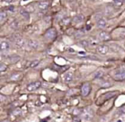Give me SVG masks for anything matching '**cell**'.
<instances>
[{"mask_svg": "<svg viewBox=\"0 0 125 122\" xmlns=\"http://www.w3.org/2000/svg\"><path fill=\"white\" fill-rule=\"evenodd\" d=\"M7 67L6 64H4L3 63H1V64H0V71L1 72H4V71H5L7 70Z\"/></svg>", "mask_w": 125, "mask_h": 122, "instance_id": "26", "label": "cell"}, {"mask_svg": "<svg viewBox=\"0 0 125 122\" xmlns=\"http://www.w3.org/2000/svg\"><path fill=\"white\" fill-rule=\"evenodd\" d=\"M97 52L101 55H106L109 52V47L106 45H100L97 47Z\"/></svg>", "mask_w": 125, "mask_h": 122, "instance_id": "3", "label": "cell"}, {"mask_svg": "<svg viewBox=\"0 0 125 122\" xmlns=\"http://www.w3.org/2000/svg\"><path fill=\"white\" fill-rule=\"evenodd\" d=\"M28 46L30 48H32V49H37L39 46V43L36 40H30L29 42H28Z\"/></svg>", "mask_w": 125, "mask_h": 122, "instance_id": "13", "label": "cell"}, {"mask_svg": "<svg viewBox=\"0 0 125 122\" xmlns=\"http://www.w3.org/2000/svg\"><path fill=\"white\" fill-rule=\"evenodd\" d=\"M73 79V73L72 72H67L63 75V81L66 83H70Z\"/></svg>", "mask_w": 125, "mask_h": 122, "instance_id": "9", "label": "cell"}, {"mask_svg": "<svg viewBox=\"0 0 125 122\" xmlns=\"http://www.w3.org/2000/svg\"><path fill=\"white\" fill-rule=\"evenodd\" d=\"M9 10H10V11H14V7L13 6H10Z\"/></svg>", "mask_w": 125, "mask_h": 122, "instance_id": "28", "label": "cell"}, {"mask_svg": "<svg viewBox=\"0 0 125 122\" xmlns=\"http://www.w3.org/2000/svg\"><path fill=\"white\" fill-rule=\"evenodd\" d=\"M125 0H114V2L117 5V6H120L123 4V1Z\"/></svg>", "mask_w": 125, "mask_h": 122, "instance_id": "27", "label": "cell"}, {"mask_svg": "<svg viewBox=\"0 0 125 122\" xmlns=\"http://www.w3.org/2000/svg\"><path fill=\"white\" fill-rule=\"evenodd\" d=\"M19 24H18V21H17L16 20H14L13 21H12L10 23V27L13 29H16L18 27Z\"/></svg>", "mask_w": 125, "mask_h": 122, "instance_id": "21", "label": "cell"}, {"mask_svg": "<svg viewBox=\"0 0 125 122\" xmlns=\"http://www.w3.org/2000/svg\"><path fill=\"white\" fill-rule=\"evenodd\" d=\"M107 25V20L104 18H100L97 21V26L100 29H103Z\"/></svg>", "mask_w": 125, "mask_h": 122, "instance_id": "11", "label": "cell"}, {"mask_svg": "<svg viewBox=\"0 0 125 122\" xmlns=\"http://www.w3.org/2000/svg\"><path fill=\"white\" fill-rule=\"evenodd\" d=\"M84 20V16L83 15H76L74 18H73V22H75V23H81V22H82L83 20Z\"/></svg>", "mask_w": 125, "mask_h": 122, "instance_id": "16", "label": "cell"}, {"mask_svg": "<svg viewBox=\"0 0 125 122\" xmlns=\"http://www.w3.org/2000/svg\"><path fill=\"white\" fill-rule=\"evenodd\" d=\"M39 64H40V61H39V60H34V61H32L30 63L29 67H30L31 68H34V67H37Z\"/></svg>", "mask_w": 125, "mask_h": 122, "instance_id": "24", "label": "cell"}, {"mask_svg": "<svg viewBox=\"0 0 125 122\" xmlns=\"http://www.w3.org/2000/svg\"><path fill=\"white\" fill-rule=\"evenodd\" d=\"M114 79L116 81H125V70H118L114 75Z\"/></svg>", "mask_w": 125, "mask_h": 122, "instance_id": "6", "label": "cell"}, {"mask_svg": "<svg viewBox=\"0 0 125 122\" xmlns=\"http://www.w3.org/2000/svg\"><path fill=\"white\" fill-rule=\"evenodd\" d=\"M103 75H104L103 71H102V70H97V71H96L93 74V77L94 78H102L103 76Z\"/></svg>", "mask_w": 125, "mask_h": 122, "instance_id": "19", "label": "cell"}, {"mask_svg": "<svg viewBox=\"0 0 125 122\" xmlns=\"http://www.w3.org/2000/svg\"><path fill=\"white\" fill-rule=\"evenodd\" d=\"M14 43H15V45L17 48H22L25 45V41L21 37H16L15 41H14Z\"/></svg>", "mask_w": 125, "mask_h": 122, "instance_id": "8", "label": "cell"}, {"mask_svg": "<svg viewBox=\"0 0 125 122\" xmlns=\"http://www.w3.org/2000/svg\"><path fill=\"white\" fill-rule=\"evenodd\" d=\"M19 59H20V56H11L10 58V61L12 63H15L18 61H19Z\"/></svg>", "mask_w": 125, "mask_h": 122, "instance_id": "22", "label": "cell"}, {"mask_svg": "<svg viewBox=\"0 0 125 122\" xmlns=\"http://www.w3.org/2000/svg\"><path fill=\"white\" fill-rule=\"evenodd\" d=\"M98 38L100 39V40H102V41H108L111 39V36L108 32L105 31H102L99 33Z\"/></svg>", "mask_w": 125, "mask_h": 122, "instance_id": "5", "label": "cell"}, {"mask_svg": "<svg viewBox=\"0 0 125 122\" xmlns=\"http://www.w3.org/2000/svg\"><path fill=\"white\" fill-rule=\"evenodd\" d=\"M10 48V43L7 40H2L0 43V49L1 51H7Z\"/></svg>", "mask_w": 125, "mask_h": 122, "instance_id": "12", "label": "cell"}, {"mask_svg": "<svg viewBox=\"0 0 125 122\" xmlns=\"http://www.w3.org/2000/svg\"><path fill=\"white\" fill-rule=\"evenodd\" d=\"M79 44L81 45V46H83V47H87L89 45V40H81V41H80L79 42Z\"/></svg>", "mask_w": 125, "mask_h": 122, "instance_id": "23", "label": "cell"}, {"mask_svg": "<svg viewBox=\"0 0 125 122\" xmlns=\"http://www.w3.org/2000/svg\"><path fill=\"white\" fill-rule=\"evenodd\" d=\"M20 14H21L26 20H29V19L30 15H29V11H26V10H24V9H21V10H20Z\"/></svg>", "mask_w": 125, "mask_h": 122, "instance_id": "15", "label": "cell"}, {"mask_svg": "<svg viewBox=\"0 0 125 122\" xmlns=\"http://www.w3.org/2000/svg\"><path fill=\"white\" fill-rule=\"evenodd\" d=\"M60 23H61L62 25H65V26H67V25H69V24L71 23V19H70V18H69V17H65V18H62Z\"/></svg>", "mask_w": 125, "mask_h": 122, "instance_id": "17", "label": "cell"}, {"mask_svg": "<svg viewBox=\"0 0 125 122\" xmlns=\"http://www.w3.org/2000/svg\"><path fill=\"white\" fill-rule=\"evenodd\" d=\"M49 7V2L47 1H40L37 4V7L39 10H45L48 8Z\"/></svg>", "mask_w": 125, "mask_h": 122, "instance_id": "10", "label": "cell"}, {"mask_svg": "<svg viewBox=\"0 0 125 122\" xmlns=\"http://www.w3.org/2000/svg\"><path fill=\"white\" fill-rule=\"evenodd\" d=\"M90 91H91L90 85L89 83H85L83 85V86L81 88V94L83 97H86L89 94Z\"/></svg>", "mask_w": 125, "mask_h": 122, "instance_id": "7", "label": "cell"}, {"mask_svg": "<svg viewBox=\"0 0 125 122\" xmlns=\"http://www.w3.org/2000/svg\"><path fill=\"white\" fill-rule=\"evenodd\" d=\"M116 114L118 115L117 116H121L122 115L125 114V108H122V109H119L118 111V112L116 113Z\"/></svg>", "mask_w": 125, "mask_h": 122, "instance_id": "25", "label": "cell"}, {"mask_svg": "<svg viewBox=\"0 0 125 122\" xmlns=\"http://www.w3.org/2000/svg\"><path fill=\"white\" fill-rule=\"evenodd\" d=\"M116 94V92H108V93H106L105 94L103 95V98L106 100H109L111 98H112L113 97H114L115 95Z\"/></svg>", "mask_w": 125, "mask_h": 122, "instance_id": "18", "label": "cell"}, {"mask_svg": "<svg viewBox=\"0 0 125 122\" xmlns=\"http://www.w3.org/2000/svg\"><path fill=\"white\" fill-rule=\"evenodd\" d=\"M89 44L92 45H97L100 42V39L99 38H97V37H91L89 38Z\"/></svg>", "mask_w": 125, "mask_h": 122, "instance_id": "14", "label": "cell"}, {"mask_svg": "<svg viewBox=\"0 0 125 122\" xmlns=\"http://www.w3.org/2000/svg\"><path fill=\"white\" fill-rule=\"evenodd\" d=\"M41 85H42V83L40 81H35V82H33V83H31L30 84H29L27 86L26 89L29 92H33V91L38 89L41 86Z\"/></svg>", "mask_w": 125, "mask_h": 122, "instance_id": "4", "label": "cell"}, {"mask_svg": "<svg viewBox=\"0 0 125 122\" xmlns=\"http://www.w3.org/2000/svg\"><path fill=\"white\" fill-rule=\"evenodd\" d=\"M82 116L83 118L86 120V121H89L92 120L93 116H94V113H93V111L91 108H86L82 112Z\"/></svg>", "mask_w": 125, "mask_h": 122, "instance_id": "1", "label": "cell"}, {"mask_svg": "<svg viewBox=\"0 0 125 122\" xmlns=\"http://www.w3.org/2000/svg\"><path fill=\"white\" fill-rule=\"evenodd\" d=\"M45 37L46 40H54L56 37V29H53V28L48 29L46 31L45 34Z\"/></svg>", "mask_w": 125, "mask_h": 122, "instance_id": "2", "label": "cell"}, {"mask_svg": "<svg viewBox=\"0 0 125 122\" xmlns=\"http://www.w3.org/2000/svg\"><path fill=\"white\" fill-rule=\"evenodd\" d=\"M7 17V12H6V11H1V12H0V22H1V23H3V21H4V20H6Z\"/></svg>", "mask_w": 125, "mask_h": 122, "instance_id": "20", "label": "cell"}]
</instances>
